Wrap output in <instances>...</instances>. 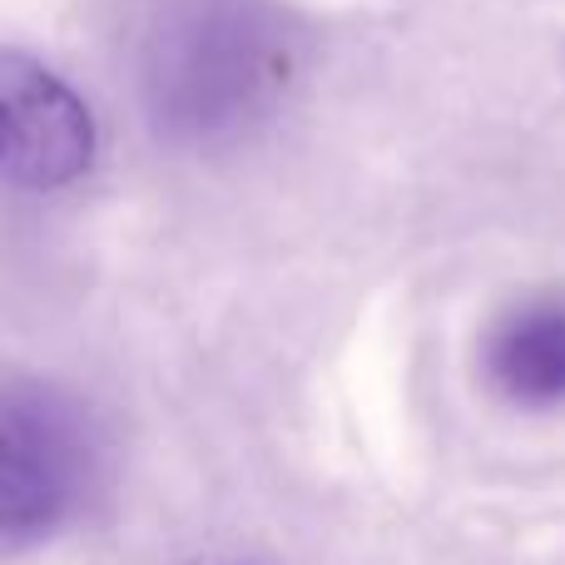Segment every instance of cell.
Instances as JSON below:
<instances>
[{
    "mask_svg": "<svg viewBox=\"0 0 565 565\" xmlns=\"http://www.w3.org/2000/svg\"><path fill=\"white\" fill-rule=\"evenodd\" d=\"M95 471V441L75 402L15 382L0 402V546L6 556L50 541L75 521Z\"/></svg>",
    "mask_w": 565,
    "mask_h": 565,
    "instance_id": "cell-2",
    "label": "cell"
},
{
    "mask_svg": "<svg viewBox=\"0 0 565 565\" xmlns=\"http://www.w3.org/2000/svg\"><path fill=\"white\" fill-rule=\"evenodd\" d=\"M0 125H6V179L30 194H55L95 164V115L40 60L0 55Z\"/></svg>",
    "mask_w": 565,
    "mask_h": 565,
    "instance_id": "cell-3",
    "label": "cell"
},
{
    "mask_svg": "<svg viewBox=\"0 0 565 565\" xmlns=\"http://www.w3.org/2000/svg\"><path fill=\"white\" fill-rule=\"evenodd\" d=\"M487 382L501 402L546 412L565 402V302L536 298L511 308L487 338Z\"/></svg>",
    "mask_w": 565,
    "mask_h": 565,
    "instance_id": "cell-4",
    "label": "cell"
},
{
    "mask_svg": "<svg viewBox=\"0 0 565 565\" xmlns=\"http://www.w3.org/2000/svg\"><path fill=\"white\" fill-rule=\"evenodd\" d=\"M288 75V45L258 0H169L145 40V105L174 139H228Z\"/></svg>",
    "mask_w": 565,
    "mask_h": 565,
    "instance_id": "cell-1",
    "label": "cell"
}]
</instances>
